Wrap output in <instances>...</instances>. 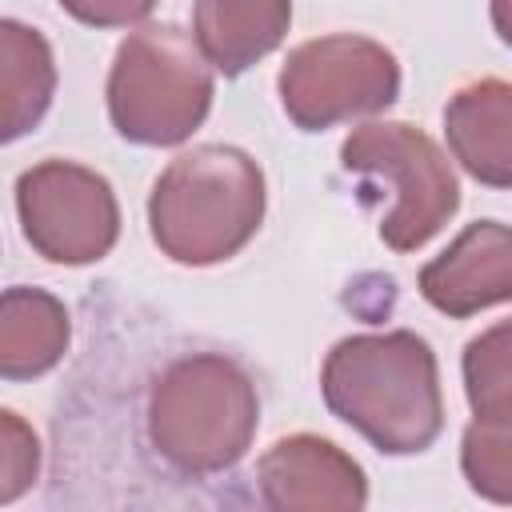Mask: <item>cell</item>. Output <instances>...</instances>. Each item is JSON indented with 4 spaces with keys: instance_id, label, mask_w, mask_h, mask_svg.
Masks as SVG:
<instances>
[{
    "instance_id": "cell-1",
    "label": "cell",
    "mask_w": 512,
    "mask_h": 512,
    "mask_svg": "<svg viewBox=\"0 0 512 512\" xmlns=\"http://www.w3.org/2000/svg\"><path fill=\"white\" fill-rule=\"evenodd\" d=\"M320 396L380 456H420L444 432L440 364L412 328L336 340L320 364Z\"/></svg>"
},
{
    "instance_id": "cell-2",
    "label": "cell",
    "mask_w": 512,
    "mask_h": 512,
    "mask_svg": "<svg viewBox=\"0 0 512 512\" xmlns=\"http://www.w3.org/2000/svg\"><path fill=\"white\" fill-rule=\"evenodd\" d=\"M260 428V396L248 368L228 352L168 360L144 400L148 448L180 476L204 480L236 468Z\"/></svg>"
},
{
    "instance_id": "cell-3",
    "label": "cell",
    "mask_w": 512,
    "mask_h": 512,
    "mask_svg": "<svg viewBox=\"0 0 512 512\" xmlns=\"http://www.w3.org/2000/svg\"><path fill=\"white\" fill-rule=\"evenodd\" d=\"M268 212L264 168L236 144H196L168 160L148 192L152 244L184 268L232 260Z\"/></svg>"
},
{
    "instance_id": "cell-4",
    "label": "cell",
    "mask_w": 512,
    "mask_h": 512,
    "mask_svg": "<svg viewBox=\"0 0 512 512\" xmlns=\"http://www.w3.org/2000/svg\"><path fill=\"white\" fill-rule=\"evenodd\" d=\"M216 68L180 24H144L112 56L104 100L120 140L136 148H176L208 120Z\"/></svg>"
},
{
    "instance_id": "cell-5",
    "label": "cell",
    "mask_w": 512,
    "mask_h": 512,
    "mask_svg": "<svg viewBox=\"0 0 512 512\" xmlns=\"http://www.w3.org/2000/svg\"><path fill=\"white\" fill-rule=\"evenodd\" d=\"M340 168L356 176L360 200L388 192L376 232L392 252L424 248L460 208V180L440 144L408 120H368L340 144Z\"/></svg>"
},
{
    "instance_id": "cell-6",
    "label": "cell",
    "mask_w": 512,
    "mask_h": 512,
    "mask_svg": "<svg viewBox=\"0 0 512 512\" xmlns=\"http://www.w3.org/2000/svg\"><path fill=\"white\" fill-rule=\"evenodd\" d=\"M280 108L300 132L380 116L400 100V60L372 36L328 32L296 44L276 76Z\"/></svg>"
},
{
    "instance_id": "cell-7",
    "label": "cell",
    "mask_w": 512,
    "mask_h": 512,
    "mask_svg": "<svg viewBox=\"0 0 512 512\" xmlns=\"http://www.w3.org/2000/svg\"><path fill=\"white\" fill-rule=\"evenodd\" d=\"M16 216L28 248L64 268L104 260L120 240V200L80 160H40L16 176Z\"/></svg>"
},
{
    "instance_id": "cell-8",
    "label": "cell",
    "mask_w": 512,
    "mask_h": 512,
    "mask_svg": "<svg viewBox=\"0 0 512 512\" xmlns=\"http://www.w3.org/2000/svg\"><path fill=\"white\" fill-rule=\"evenodd\" d=\"M256 488L264 508H364L368 476L340 444L316 432H292L256 460Z\"/></svg>"
},
{
    "instance_id": "cell-9",
    "label": "cell",
    "mask_w": 512,
    "mask_h": 512,
    "mask_svg": "<svg viewBox=\"0 0 512 512\" xmlns=\"http://www.w3.org/2000/svg\"><path fill=\"white\" fill-rule=\"evenodd\" d=\"M420 296L448 320L512 304V224L472 220L416 276Z\"/></svg>"
},
{
    "instance_id": "cell-10",
    "label": "cell",
    "mask_w": 512,
    "mask_h": 512,
    "mask_svg": "<svg viewBox=\"0 0 512 512\" xmlns=\"http://www.w3.org/2000/svg\"><path fill=\"white\" fill-rule=\"evenodd\" d=\"M452 160L484 188H512V80L480 76L444 104Z\"/></svg>"
},
{
    "instance_id": "cell-11",
    "label": "cell",
    "mask_w": 512,
    "mask_h": 512,
    "mask_svg": "<svg viewBox=\"0 0 512 512\" xmlns=\"http://www.w3.org/2000/svg\"><path fill=\"white\" fill-rule=\"evenodd\" d=\"M288 28L292 0H192V36L224 76H244L272 56Z\"/></svg>"
},
{
    "instance_id": "cell-12",
    "label": "cell",
    "mask_w": 512,
    "mask_h": 512,
    "mask_svg": "<svg viewBox=\"0 0 512 512\" xmlns=\"http://www.w3.org/2000/svg\"><path fill=\"white\" fill-rule=\"evenodd\" d=\"M72 344V316L48 288L12 284L0 296V376L8 384L52 372Z\"/></svg>"
},
{
    "instance_id": "cell-13",
    "label": "cell",
    "mask_w": 512,
    "mask_h": 512,
    "mask_svg": "<svg viewBox=\"0 0 512 512\" xmlns=\"http://www.w3.org/2000/svg\"><path fill=\"white\" fill-rule=\"evenodd\" d=\"M56 96V56L44 32L4 16L0 20V140L12 144L32 132Z\"/></svg>"
},
{
    "instance_id": "cell-14",
    "label": "cell",
    "mask_w": 512,
    "mask_h": 512,
    "mask_svg": "<svg viewBox=\"0 0 512 512\" xmlns=\"http://www.w3.org/2000/svg\"><path fill=\"white\" fill-rule=\"evenodd\" d=\"M460 472L488 504H512V408L472 412L460 436Z\"/></svg>"
},
{
    "instance_id": "cell-15",
    "label": "cell",
    "mask_w": 512,
    "mask_h": 512,
    "mask_svg": "<svg viewBox=\"0 0 512 512\" xmlns=\"http://www.w3.org/2000/svg\"><path fill=\"white\" fill-rule=\"evenodd\" d=\"M460 376L472 412L512 408V316L496 320L492 328H484L464 344Z\"/></svg>"
},
{
    "instance_id": "cell-16",
    "label": "cell",
    "mask_w": 512,
    "mask_h": 512,
    "mask_svg": "<svg viewBox=\"0 0 512 512\" xmlns=\"http://www.w3.org/2000/svg\"><path fill=\"white\" fill-rule=\"evenodd\" d=\"M40 476V440L20 412H0V504L24 496Z\"/></svg>"
},
{
    "instance_id": "cell-17",
    "label": "cell",
    "mask_w": 512,
    "mask_h": 512,
    "mask_svg": "<svg viewBox=\"0 0 512 512\" xmlns=\"http://www.w3.org/2000/svg\"><path fill=\"white\" fill-rule=\"evenodd\" d=\"M76 24L88 28H132L152 16L156 0H56Z\"/></svg>"
},
{
    "instance_id": "cell-18",
    "label": "cell",
    "mask_w": 512,
    "mask_h": 512,
    "mask_svg": "<svg viewBox=\"0 0 512 512\" xmlns=\"http://www.w3.org/2000/svg\"><path fill=\"white\" fill-rule=\"evenodd\" d=\"M488 20H492V32L500 36V44L512 48V0H488Z\"/></svg>"
}]
</instances>
